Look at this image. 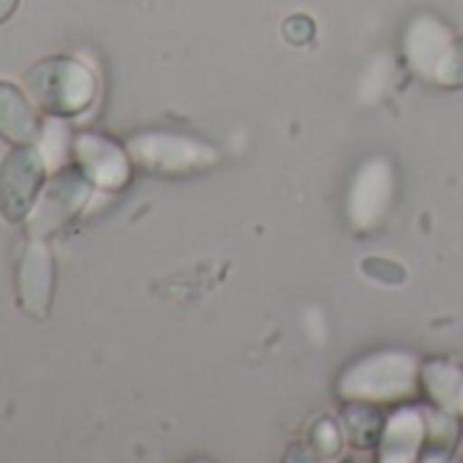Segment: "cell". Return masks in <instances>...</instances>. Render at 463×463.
Listing matches in <instances>:
<instances>
[{
  "mask_svg": "<svg viewBox=\"0 0 463 463\" xmlns=\"http://www.w3.org/2000/svg\"><path fill=\"white\" fill-rule=\"evenodd\" d=\"M23 88L44 118L66 120L85 115L99 96V80L93 69L71 55L42 58L23 74Z\"/></svg>",
  "mask_w": 463,
  "mask_h": 463,
  "instance_id": "1",
  "label": "cell"
},
{
  "mask_svg": "<svg viewBox=\"0 0 463 463\" xmlns=\"http://www.w3.org/2000/svg\"><path fill=\"white\" fill-rule=\"evenodd\" d=\"M93 185L88 183V177L74 166H63L58 172H50V180L39 196V202L33 204L25 226L28 238H39V241H52L61 232H66L80 213L88 207L90 196H93Z\"/></svg>",
  "mask_w": 463,
  "mask_h": 463,
  "instance_id": "2",
  "label": "cell"
},
{
  "mask_svg": "<svg viewBox=\"0 0 463 463\" xmlns=\"http://www.w3.org/2000/svg\"><path fill=\"white\" fill-rule=\"evenodd\" d=\"M128 156L137 169L158 177H183L202 169H210L218 161V153L196 139L169 131H142L128 137Z\"/></svg>",
  "mask_w": 463,
  "mask_h": 463,
  "instance_id": "3",
  "label": "cell"
},
{
  "mask_svg": "<svg viewBox=\"0 0 463 463\" xmlns=\"http://www.w3.org/2000/svg\"><path fill=\"white\" fill-rule=\"evenodd\" d=\"M50 180V166L36 145L9 147L0 158V218L23 226Z\"/></svg>",
  "mask_w": 463,
  "mask_h": 463,
  "instance_id": "4",
  "label": "cell"
},
{
  "mask_svg": "<svg viewBox=\"0 0 463 463\" xmlns=\"http://www.w3.org/2000/svg\"><path fill=\"white\" fill-rule=\"evenodd\" d=\"M414 382H417L414 360L401 352H384L349 368L346 376L341 379V392L346 398L376 406L384 401H401L411 395Z\"/></svg>",
  "mask_w": 463,
  "mask_h": 463,
  "instance_id": "5",
  "label": "cell"
},
{
  "mask_svg": "<svg viewBox=\"0 0 463 463\" xmlns=\"http://www.w3.org/2000/svg\"><path fill=\"white\" fill-rule=\"evenodd\" d=\"M55 287H58V265L50 241L28 238L14 268V289H17L20 311L36 322L50 319L55 306Z\"/></svg>",
  "mask_w": 463,
  "mask_h": 463,
  "instance_id": "6",
  "label": "cell"
},
{
  "mask_svg": "<svg viewBox=\"0 0 463 463\" xmlns=\"http://www.w3.org/2000/svg\"><path fill=\"white\" fill-rule=\"evenodd\" d=\"M74 166L101 194L123 191L131 180L134 161L128 147L99 131H77L74 137Z\"/></svg>",
  "mask_w": 463,
  "mask_h": 463,
  "instance_id": "7",
  "label": "cell"
},
{
  "mask_svg": "<svg viewBox=\"0 0 463 463\" xmlns=\"http://www.w3.org/2000/svg\"><path fill=\"white\" fill-rule=\"evenodd\" d=\"M455 50V39L447 31L444 23H439L436 17H417L409 31H406V42H403V52L409 66L428 82H439L447 71V63L452 58Z\"/></svg>",
  "mask_w": 463,
  "mask_h": 463,
  "instance_id": "8",
  "label": "cell"
},
{
  "mask_svg": "<svg viewBox=\"0 0 463 463\" xmlns=\"http://www.w3.org/2000/svg\"><path fill=\"white\" fill-rule=\"evenodd\" d=\"M392 199V169L384 161L365 164L349 191V218L357 229H371L387 213Z\"/></svg>",
  "mask_w": 463,
  "mask_h": 463,
  "instance_id": "9",
  "label": "cell"
},
{
  "mask_svg": "<svg viewBox=\"0 0 463 463\" xmlns=\"http://www.w3.org/2000/svg\"><path fill=\"white\" fill-rule=\"evenodd\" d=\"M44 128V115L23 85L0 80V142L9 147L36 145Z\"/></svg>",
  "mask_w": 463,
  "mask_h": 463,
  "instance_id": "10",
  "label": "cell"
},
{
  "mask_svg": "<svg viewBox=\"0 0 463 463\" xmlns=\"http://www.w3.org/2000/svg\"><path fill=\"white\" fill-rule=\"evenodd\" d=\"M422 433H425V425L417 411H409V409L398 411L384 430L382 458L384 460H411L420 449Z\"/></svg>",
  "mask_w": 463,
  "mask_h": 463,
  "instance_id": "11",
  "label": "cell"
},
{
  "mask_svg": "<svg viewBox=\"0 0 463 463\" xmlns=\"http://www.w3.org/2000/svg\"><path fill=\"white\" fill-rule=\"evenodd\" d=\"M422 379H425L430 398L441 409L463 417V371L460 368L444 365V363H430L422 368Z\"/></svg>",
  "mask_w": 463,
  "mask_h": 463,
  "instance_id": "12",
  "label": "cell"
},
{
  "mask_svg": "<svg viewBox=\"0 0 463 463\" xmlns=\"http://www.w3.org/2000/svg\"><path fill=\"white\" fill-rule=\"evenodd\" d=\"M74 137L77 131L69 126L66 118H44L42 137L36 142L42 158L47 161L50 172H58L69 164H74Z\"/></svg>",
  "mask_w": 463,
  "mask_h": 463,
  "instance_id": "13",
  "label": "cell"
},
{
  "mask_svg": "<svg viewBox=\"0 0 463 463\" xmlns=\"http://www.w3.org/2000/svg\"><path fill=\"white\" fill-rule=\"evenodd\" d=\"M441 85H463V39L455 42V50H452V58L447 63V71L441 77Z\"/></svg>",
  "mask_w": 463,
  "mask_h": 463,
  "instance_id": "14",
  "label": "cell"
},
{
  "mask_svg": "<svg viewBox=\"0 0 463 463\" xmlns=\"http://www.w3.org/2000/svg\"><path fill=\"white\" fill-rule=\"evenodd\" d=\"M17 9H20V0H0V25L9 23Z\"/></svg>",
  "mask_w": 463,
  "mask_h": 463,
  "instance_id": "15",
  "label": "cell"
}]
</instances>
